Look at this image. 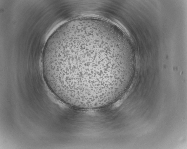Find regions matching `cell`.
<instances>
[{"mask_svg": "<svg viewBox=\"0 0 187 149\" xmlns=\"http://www.w3.org/2000/svg\"><path fill=\"white\" fill-rule=\"evenodd\" d=\"M98 25L70 21L47 41L43 56L45 80L61 101L83 109L115 101L126 78L119 45Z\"/></svg>", "mask_w": 187, "mask_h": 149, "instance_id": "1", "label": "cell"}]
</instances>
